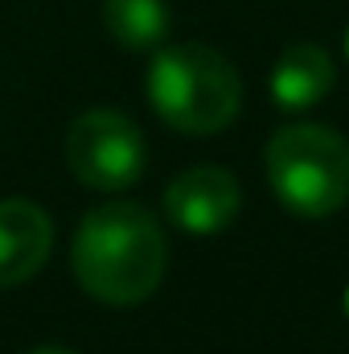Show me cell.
<instances>
[{
	"label": "cell",
	"mask_w": 349,
	"mask_h": 354,
	"mask_svg": "<svg viewBox=\"0 0 349 354\" xmlns=\"http://www.w3.org/2000/svg\"><path fill=\"white\" fill-rule=\"evenodd\" d=\"M346 317H349V288H346Z\"/></svg>",
	"instance_id": "obj_10"
},
{
	"label": "cell",
	"mask_w": 349,
	"mask_h": 354,
	"mask_svg": "<svg viewBox=\"0 0 349 354\" xmlns=\"http://www.w3.org/2000/svg\"><path fill=\"white\" fill-rule=\"evenodd\" d=\"M66 165L90 189H128L144 169V132L115 107H90L66 132Z\"/></svg>",
	"instance_id": "obj_4"
},
{
	"label": "cell",
	"mask_w": 349,
	"mask_h": 354,
	"mask_svg": "<svg viewBox=\"0 0 349 354\" xmlns=\"http://www.w3.org/2000/svg\"><path fill=\"white\" fill-rule=\"evenodd\" d=\"M54 248V223L37 202L0 198V288L33 280Z\"/></svg>",
	"instance_id": "obj_6"
},
{
	"label": "cell",
	"mask_w": 349,
	"mask_h": 354,
	"mask_svg": "<svg viewBox=\"0 0 349 354\" xmlns=\"http://www.w3.org/2000/svg\"><path fill=\"white\" fill-rule=\"evenodd\" d=\"M29 354H70V351H62V346H37V351H29Z\"/></svg>",
	"instance_id": "obj_9"
},
{
	"label": "cell",
	"mask_w": 349,
	"mask_h": 354,
	"mask_svg": "<svg viewBox=\"0 0 349 354\" xmlns=\"http://www.w3.org/2000/svg\"><path fill=\"white\" fill-rule=\"evenodd\" d=\"M243 206V189L235 174H226L222 165H197L185 169L181 177L169 181L165 189V214L189 235H218L239 218Z\"/></svg>",
	"instance_id": "obj_5"
},
{
	"label": "cell",
	"mask_w": 349,
	"mask_h": 354,
	"mask_svg": "<svg viewBox=\"0 0 349 354\" xmlns=\"http://www.w3.org/2000/svg\"><path fill=\"white\" fill-rule=\"evenodd\" d=\"M70 264L79 284L103 305H140L157 292L169 243L161 223L132 202H111L90 210L74 231Z\"/></svg>",
	"instance_id": "obj_1"
},
{
	"label": "cell",
	"mask_w": 349,
	"mask_h": 354,
	"mask_svg": "<svg viewBox=\"0 0 349 354\" xmlns=\"http://www.w3.org/2000/svg\"><path fill=\"white\" fill-rule=\"evenodd\" d=\"M263 161L275 198L300 218H329L349 202V145L325 124L279 128Z\"/></svg>",
	"instance_id": "obj_3"
},
{
	"label": "cell",
	"mask_w": 349,
	"mask_h": 354,
	"mask_svg": "<svg viewBox=\"0 0 349 354\" xmlns=\"http://www.w3.org/2000/svg\"><path fill=\"white\" fill-rule=\"evenodd\" d=\"M337 83V71H333V58L325 46H312V41H300V46H288L271 71V99L283 107V111H304V107H317Z\"/></svg>",
	"instance_id": "obj_7"
},
{
	"label": "cell",
	"mask_w": 349,
	"mask_h": 354,
	"mask_svg": "<svg viewBox=\"0 0 349 354\" xmlns=\"http://www.w3.org/2000/svg\"><path fill=\"white\" fill-rule=\"evenodd\" d=\"M148 99L152 111L189 136H210L235 124L243 107L239 71L201 41L157 46L148 66Z\"/></svg>",
	"instance_id": "obj_2"
},
{
	"label": "cell",
	"mask_w": 349,
	"mask_h": 354,
	"mask_svg": "<svg viewBox=\"0 0 349 354\" xmlns=\"http://www.w3.org/2000/svg\"><path fill=\"white\" fill-rule=\"evenodd\" d=\"M103 25L132 54L157 50L169 37V4L165 0H103Z\"/></svg>",
	"instance_id": "obj_8"
},
{
	"label": "cell",
	"mask_w": 349,
	"mask_h": 354,
	"mask_svg": "<svg viewBox=\"0 0 349 354\" xmlns=\"http://www.w3.org/2000/svg\"><path fill=\"white\" fill-rule=\"evenodd\" d=\"M346 50H349V37H346Z\"/></svg>",
	"instance_id": "obj_11"
}]
</instances>
